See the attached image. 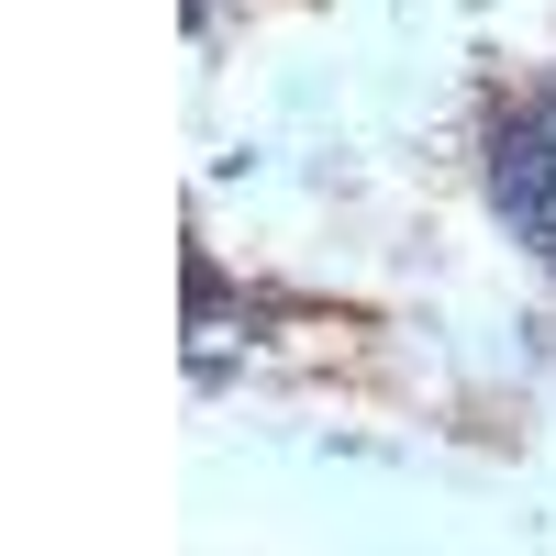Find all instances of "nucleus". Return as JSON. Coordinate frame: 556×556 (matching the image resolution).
<instances>
[{
    "label": "nucleus",
    "instance_id": "1",
    "mask_svg": "<svg viewBox=\"0 0 556 556\" xmlns=\"http://www.w3.org/2000/svg\"><path fill=\"white\" fill-rule=\"evenodd\" d=\"M490 190H501V212H513L523 235L556 256V89L501 123V146H490Z\"/></svg>",
    "mask_w": 556,
    "mask_h": 556
}]
</instances>
